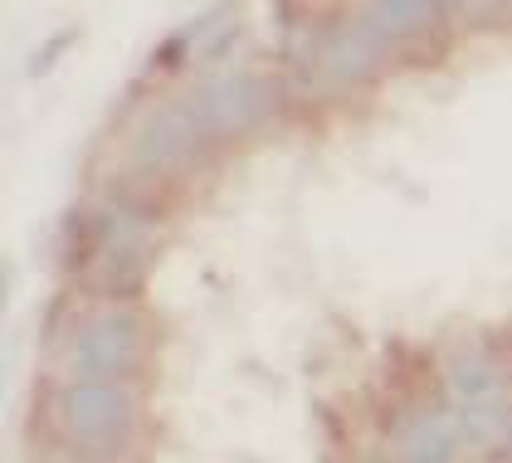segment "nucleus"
Segmentation results:
<instances>
[{"mask_svg":"<svg viewBox=\"0 0 512 463\" xmlns=\"http://www.w3.org/2000/svg\"><path fill=\"white\" fill-rule=\"evenodd\" d=\"M59 425L69 444L83 454H113L132 439L137 425V395L127 381H88L69 376L59 390Z\"/></svg>","mask_w":512,"mask_h":463,"instance_id":"obj_1","label":"nucleus"},{"mask_svg":"<svg viewBox=\"0 0 512 463\" xmlns=\"http://www.w3.org/2000/svg\"><path fill=\"white\" fill-rule=\"evenodd\" d=\"M210 132L200 127L191 98H166L157 108L132 122L127 132V166L142 176V181H166V176H181L200 152H205Z\"/></svg>","mask_w":512,"mask_h":463,"instance_id":"obj_2","label":"nucleus"},{"mask_svg":"<svg viewBox=\"0 0 512 463\" xmlns=\"http://www.w3.org/2000/svg\"><path fill=\"white\" fill-rule=\"evenodd\" d=\"M186 98L196 108L200 127L210 132V142L215 137H249L278 113L274 78L254 74V69H215V74L200 78Z\"/></svg>","mask_w":512,"mask_h":463,"instance_id":"obj_3","label":"nucleus"},{"mask_svg":"<svg viewBox=\"0 0 512 463\" xmlns=\"http://www.w3.org/2000/svg\"><path fill=\"white\" fill-rule=\"evenodd\" d=\"M88 249H93V283L103 293H132L152 259V220L137 205H103L98 220L88 225Z\"/></svg>","mask_w":512,"mask_h":463,"instance_id":"obj_4","label":"nucleus"},{"mask_svg":"<svg viewBox=\"0 0 512 463\" xmlns=\"http://www.w3.org/2000/svg\"><path fill=\"white\" fill-rule=\"evenodd\" d=\"M137 361H142V322L122 303H108L103 312L83 317L64 351L69 376H88V381H127Z\"/></svg>","mask_w":512,"mask_h":463,"instance_id":"obj_5","label":"nucleus"},{"mask_svg":"<svg viewBox=\"0 0 512 463\" xmlns=\"http://www.w3.org/2000/svg\"><path fill=\"white\" fill-rule=\"evenodd\" d=\"M386 54H391V44L376 35L361 15H352V20H342V25H332L322 35V44L313 54V69L327 88H352V83L376 74V64Z\"/></svg>","mask_w":512,"mask_h":463,"instance_id":"obj_6","label":"nucleus"},{"mask_svg":"<svg viewBox=\"0 0 512 463\" xmlns=\"http://www.w3.org/2000/svg\"><path fill=\"white\" fill-rule=\"evenodd\" d=\"M459 449H469V444H464V425H459L454 405L415 410L395 429V463H454Z\"/></svg>","mask_w":512,"mask_h":463,"instance_id":"obj_7","label":"nucleus"},{"mask_svg":"<svg viewBox=\"0 0 512 463\" xmlns=\"http://www.w3.org/2000/svg\"><path fill=\"white\" fill-rule=\"evenodd\" d=\"M356 15L395 49L405 39L430 35L434 25H439V15H444V0H366Z\"/></svg>","mask_w":512,"mask_h":463,"instance_id":"obj_8","label":"nucleus"},{"mask_svg":"<svg viewBox=\"0 0 512 463\" xmlns=\"http://www.w3.org/2000/svg\"><path fill=\"white\" fill-rule=\"evenodd\" d=\"M74 44V30H54V35L44 39V49L40 54H30V78H44L54 64H59V54Z\"/></svg>","mask_w":512,"mask_h":463,"instance_id":"obj_9","label":"nucleus"},{"mask_svg":"<svg viewBox=\"0 0 512 463\" xmlns=\"http://www.w3.org/2000/svg\"><path fill=\"white\" fill-rule=\"evenodd\" d=\"M512 0H444V10H454L459 20H498Z\"/></svg>","mask_w":512,"mask_h":463,"instance_id":"obj_10","label":"nucleus"}]
</instances>
